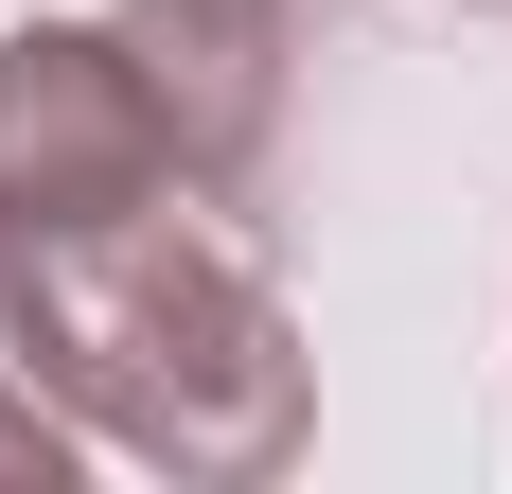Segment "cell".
<instances>
[{"instance_id": "1", "label": "cell", "mask_w": 512, "mask_h": 494, "mask_svg": "<svg viewBox=\"0 0 512 494\" xmlns=\"http://www.w3.org/2000/svg\"><path fill=\"white\" fill-rule=\"evenodd\" d=\"M0 336L71 406V442H124L177 494L283 477L301 424H318V371H301V318L265 283V247L230 212H195V195L53 230V247H0Z\"/></svg>"}, {"instance_id": "2", "label": "cell", "mask_w": 512, "mask_h": 494, "mask_svg": "<svg viewBox=\"0 0 512 494\" xmlns=\"http://www.w3.org/2000/svg\"><path fill=\"white\" fill-rule=\"evenodd\" d=\"M177 195V142H159V89L106 18H18L0 36V247L106 230V212Z\"/></svg>"}, {"instance_id": "3", "label": "cell", "mask_w": 512, "mask_h": 494, "mask_svg": "<svg viewBox=\"0 0 512 494\" xmlns=\"http://www.w3.org/2000/svg\"><path fill=\"white\" fill-rule=\"evenodd\" d=\"M106 36L142 53V89H159L177 195L230 212V230H265L283 124H301V71H318V0H124Z\"/></svg>"}, {"instance_id": "4", "label": "cell", "mask_w": 512, "mask_h": 494, "mask_svg": "<svg viewBox=\"0 0 512 494\" xmlns=\"http://www.w3.org/2000/svg\"><path fill=\"white\" fill-rule=\"evenodd\" d=\"M0 494H71V406L36 371H0Z\"/></svg>"}, {"instance_id": "5", "label": "cell", "mask_w": 512, "mask_h": 494, "mask_svg": "<svg viewBox=\"0 0 512 494\" xmlns=\"http://www.w3.org/2000/svg\"><path fill=\"white\" fill-rule=\"evenodd\" d=\"M460 18H512V0H460Z\"/></svg>"}]
</instances>
